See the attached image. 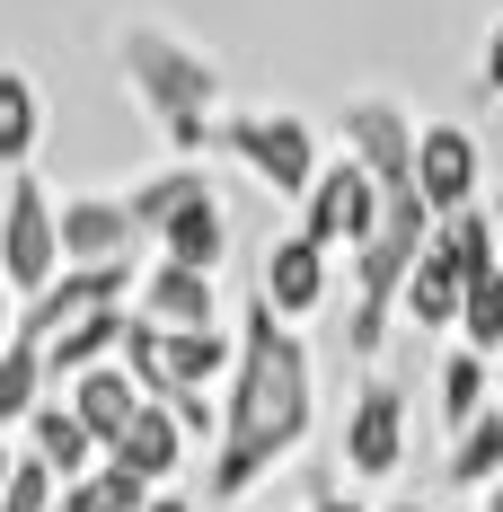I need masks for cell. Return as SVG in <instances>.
<instances>
[{"instance_id":"obj_1","label":"cell","mask_w":503,"mask_h":512,"mask_svg":"<svg viewBox=\"0 0 503 512\" xmlns=\"http://www.w3.org/2000/svg\"><path fill=\"white\" fill-rule=\"evenodd\" d=\"M309 424H318V362H309L301 327L274 318V309L248 292V309H239V371H230V389H221V442H212L203 495H212V504L256 495L283 460H301Z\"/></svg>"},{"instance_id":"obj_2","label":"cell","mask_w":503,"mask_h":512,"mask_svg":"<svg viewBox=\"0 0 503 512\" xmlns=\"http://www.w3.org/2000/svg\"><path fill=\"white\" fill-rule=\"evenodd\" d=\"M106 62H115L124 98L159 124L168 159L221 151V115H230V98H221V62H212L195 36H177L168 18H124V27L106 36Z\"/></svg>"},{"instance_id":"obj_3","label":"cell","mask_w":503,"mask_h":512,"mask_svg":"<svg viewBox=\"0 0 503 512\" xmlns=\"http://www.w3.org/2000/svg\"><path fill=\"white\" fill-rule=\"evenodd\" d=\"M221 151L239 159L274 204H309V186L327 177L318 124H309L301 106H230V115H221Z\"/></svg>"},{"instance_id":"obj_4","label":"cell","mask_w":503,"mask_h":512,"mask_svg":"<svg viewBox=\"0 0 503 512\" xmlns=\"http://www.w3.org/2000/svg\"><path fill=\"white\" fill-rule=\"evenodd\" d=\"M62 274H71L62 265V204L45 195V177L27 168V177H9V204H0V283L18 301H36Z\"/></svg>"},{"instance_id":"obj_5","label":"cell","mask_w":503,"mask_h":512,"mask_svg":"<svg viewBox=\"0 0 503 512\" xmlns=\"http://www.w3.org/2000/svg\"><path fill=\"white\" fill-rule=\"evenodd\" d=\"M380 221H389V195H380V177L362 168V159H327V177L309 186V204H301V230L318 239L327 256H362L371 239H380Z\"/></svg>"},{"instance_id":"obj_6","label":"cell","mask_w":503,"mask_h":512,"mask_svg":"<svg viewBox=\"0 0 503 512\" xmlns=\"http://www.w3.org/2000/svg\"><path fill=\"white\" fill-rule=\"evenodd\" d=\"M336 142H345V159H362V168L380 177V195H415V142H424V124H415L389 89H362V98H345V115H336Z\"/></svg>"},{"instance_id":"obj_7","label":"cell","mask_w":503,"mask_h":512,"mask_svg":"<svg viewBox=\"0 0 503 512\" xmlns=\"http://www.w3.org/2000/svg\"><path fill=\"white\" fill-rule=\"evenodd\" d=\"M256 301L274 309V318H292V327L318 318V309L336 301V256L292 221L283 239H265V256H256Z\"/></svg>"},{"instance_id":"obj_8","label":"cell","mask_w":503,"mask_h":512,"mask_svg":"<svg viewBox=\"0 0 503 512\" xmlns=\"http://www.w3.org/2000/svg\"><path fill=\"white\" fill-rule=\"evenodd\" d=\"M406 468V389L398 380H362L345 407V477H362V486H389Z\"/></svg>"},{"instance_id":"obj_9","label":"cell","mask_w":503,"mask_h":512,"mask_svg":"<svg viewBox=\"0 0 503 512\" xmlns=\"http://www.w3.org/2000/svg\"><path fill=\"white\" fill-rule=\"evenodd\" d=\"M415 195L433 204V221L486 204V142L468 124H424V142H415Z\"/></svg>"},{"instance_id":"obj_10","label":"cell","mask_w":503,"mask_h":512,"mask_svg":"<svg viewBox=\"0 0 503 512\" xmlns=\"http://www.w3.org/2000/svg\"><path fill=\"white\" fill-rule=\"evenodd\" d=\"M133 248L151 239L124 195H62V265H133Z\"/></svg>"},{"instance_id":"obj_11","label":"cell","mask_w":503,"mask_h":512,"mask_svg":"<svg viewBox=\"0 0 503 512\" xmlns=\"http://www.w3.org/2000/svg\"><path fill=\"white\" fill-rule=\"evenodd\" d=\"M133 309L151 318V327H230L221 318V274H195V265H168V256H151L142 265V292H133Z\"/></svg>"},{"instance_id":"obj_12","label":"cell","mask_w":503,"mask_h":512,"mask_svg":"<svg viewBox=\"0 0 503 512\" xmlns=\"http://www.w3.org/2000/svg\"><path fill=\"white\" fill-rule=\"evenodd\" d=\"M27 451H36V460L62 477V486H80V477H98V468H106V442L80 424V415H71V398H62V389H53L45 407L27 415Z\"/></svg>"},{"instance_id":"obj_13","label":"cell","mask_w":503,"mask_h":512,"mask_svg":"<svg viewBox=\"0 0 503 512\" xmlns=\"http://www.w3.org/2000/svg\"><path fill=\"white\" fill-rule=\"evenodd\" d=\"M459 309H468V274H459L451 256H442V239H433V248L415 256V274H406L398 318L415 336H459Z\"/></svg>"},{"instance_id":"obj_14","label":"cell","mask_w":503,"mask_h":512,"mask_svg":"<svg viewBox=\"0 0 503 512\" xmlns=\"http://www.w3.org/2000/svg\"><path fill=\"white\" fill-rule=\"evenodd\" d=\"M62 398H71V415H80V424L98 433L106 451H115V442L133 433V415L151 407V398H142V380H133L124 362H98V371H80V380H71Z\"/></svg>"},{"instance_id":"obj_15","label":"cell","mask_w":503,"mask_h":512,"mask_svg":"<svg viewBox=\"0 0 503 512\" xmlns=\"http://www.w3.org/2000/svg\"><path fill=\"white\" fill-rule=\"evenodd\" d=\"M186 451H195V442H186V424H177V407H159V398H151V407L133 415V433H124V442H115L106 460H115V468H133L142 486H168V477L186 468Z\"/></svg>"},{"instance_id":"obj_16","label":"cell","mask_w":503,"mask_h":512,"mask_svg":"<svg viewBox=\"0 0 503 512\" xmlns=\"http://www.w3.org/2000/svg\"><path fill=\"white\" fill-rule=\"evenodd\" d=\"M151 256H168V265H195V274H221V265H230V204H221V186H212V195H195V204L177 212V221L159 230Z\"/></svg>"},{"instance_id":"obj_17","label":"cell","mask_w":503,"mask_h":512,"mask_svg":"<svg viewBox=\"0 0 503 512\" xmlns=\"http://www.w3.org/2000/svg\"><path fill=\"white\" fill-rule=\"evenodd\" d=\"M45 151V89L0 62V177H27Z\"/></svg>"},{"instance_id":"obj_18","label":"cell","mask_w":503,"mask_h":512,"mask_svg":"<svg viewBox=\"0 0 503 512\" xmlns=\"http://www.w3.org/2000/svg\"><path fill=\"white\" fill-rule=\"evenodd\" d=\"M195 195H212V177H203V159H159L151 177H133V195H124V204H133V221H142V239L159 248V230H168L177 212L195 204Z\"/></svg>"},{"instance_id":"obj_19","label":"cell","mask_w":503,"mask_h":512,"mask_svg":"<svg viewBox=\"0 0 503 512\" xmlns=\"http://www.w3.org/2000/svg\"><path fill=\"white\" fill-rule=\"evenodd\" d=\"M230 371H239V327H168V380H177V398L186 389H230Z\"/></svg>"},{"instance_id":"obj_20","label":"cell","mask_w":503,"mask_h":512,"mask_svg":"<svg viewBox=\"0 0 503 512\" xmlns=\"http://www.w3.org/2000/svg\"><path fill=\"white\" fill-rule=\"evenodd\" d=\"M124 327H133V309H98V318L62 327V336L45 345L53 389H71V380H80V371H98V362H124Z\"/></svg>"},{"instance_id":"obj_21","label":"cell","mask_w":503,"mask_h":512,"mask_svg":"<svg viewBox=\"0 0 503 512\" xmlns=\"http://www.w3.org/2000/svg\"><path fill=\"white\" fill-rule=\"evenodd\" d=\"M442 477H451L459 495H495V486H503V407H486L468 433H451V460H442Z\"/></svg>"},{"instance_id":"obj_22","label":"cell","mask_w":503,"mask_h":512,"mask_svg":"<svg viewBox=\"0 0 503 512\" xmlns=\"http://www.w3.org/2000/svg\"><path fill=\"white\" fill-rule=\"evenodd\" d=\"M433 239H442V256H451V265H459V274H468V283H486V274H503L495 204H468V212H451V221H442Z\"/></svg>"},{"instance_id":"obj_23","label":"cell","mask_w":503,"mask_h":512,"mask_svg":"<svg viewBox=\"0 0 503 512\" xmlns=\"http://www.w3.org/2000/svg\"><path fill=\"white\" fill-rule=\"evenodd\" d=\"M45 398H53V362H45V345L18 336V345L0 354V424H27Z\"/></svg>"},{"instance_id":"obj_24","label":"cell","mask_w":503,"mask_h":512,"mask_svg":"<svg viewBox=\"0 0 503 512\" xmlns=\"http://www.w3.org/2000/svg\"><path fill=\"white\" fill-rule=\"evenodd\" d=\"M433 398H442V424H451V433H468L477 415L495 407V398H486V354L451 345V354H442V380H433Z\"/></svg>"},{"instance_id":"obj_25","label":"cell","mask_w":503,"mask_h":512,"mask_svg":"<svg viewBox=\"0 0 503 512\" xmlns=\"http://www.w3.org/2000/svg\"><path fill=\"white\" fill-rule=\"evenodd\" d=\"M159 486H142L133 468H115L106 460L98 477H80V486H62V512H151Z\"/></svg>"},{"instance_id":"obj_26","label":"cell","mask_w":503,"mask_h":512,"mask_svg":"<svg viewBox=\"0 0 503 512\" xmlns=\"http://www.w3.org/2000/svg\"><path fill=\"white\" fill-rule=\"evenodd\" d=\"M459 345L468 354H503V274H486V283H468V309H459Z\"/></svg>"},{"instance_id":"obj_27","label":"cell","mask_w":503,"mask_h":512,"mask_svg":"<svg viewBox=\"0 0 503 512\" xmlns=\"http://www.w3.org/2000/svg\"><path fill=\"white\" fill-rule=\"evenodd\" d=\"M0 512H62V477H53V468L36 460V451H18V477H9Z\"/></svg>"},{"instance_id":"obj_28","label":"cell","mask_w":503,"mask_h":512,"mask_svg":"<svg viewBox=\"0 0 503 512\" xmlns=\"http://www.w3.org/2000/svg\"><path fill=\"white\" fill-rule=\"evenodd\" d=\"M477 89H486V98L503 106V18L486 27V45H477Z\"/></svg>"},{"instance_id":"obj_29","label":"cell","mask_w":503,"mask_h":512,"mask_svg":"<svg viewBox=\"0 0 503 512\" xmlns=\"http://www.w3.org/2000/svg\"><path fill=\"white\" fill-rule=\"evenodd\" d=\"M301 512H371V504H362V495H345V486H318Z\"/></svg>"},{"instance_id":"obj_30","label":"cell","mask_w":503,"mask_h":512,"mask_svg":"<svg viewBox=\"0 0 503 512\" xmlns=\"http://www.w3.org/2000/svg\"><path fill=\"white\" fill-rule=\"evenodd\" d=\"M9 345H18V292L0 283V354H9Z\"/></svg>"},{"instance_id":"obj_31","label":"cell","mask_w":503,"mask_h":512,"mask_svg":"<svg viewBox=\"0 0 503 512\" xmlns=\"http://www.w3.org/2000/svg\"><path fill=\"white\" fill-rule=\"evenodd\" d=\"M151 512H203V504H195V495H177V486H159V495H151Z\"/></svg>"},{"instance_id":"obj_32","label":"cell","mask_w":503,"mask_h":512,"mask_svg":"<svg viewBox=\"0 0 503 512\" xmlns=\"http://www.w3.org/2000/svg\"><path fill=\"white\" fill-rule=\"evenodd\" d=\"M9 477H18V451H9V442H0V495H9Z\"/></svg>"},{"instance_id":"obj_33","label":"cell","mask_w":503,"mask_h":512,"mask_svg":"<svg viewBox=\"0 0 503 512\" xmlns=\"http://www.w3.org/2000/svg\"><path fill=\"white\" fill-rule=\"evenodd\" d=\"M477 512H503V486H495V495H477Z\"/></svg>"},{"instance_id":"obj_34","label":"cell","mask_w":503,"mask_h":512,"mask_svg":"<svg viewBox=\"0 0 503 512\" xmlns=\"http://www.w3.org/2000/svg\"><path fill=\"white\" fill-rule=\"evenodd\" d=\"M495 239H503V186H495Z\"/></svg>"},{"instance_id":"obj_35","label":"cell","mask_w":503,"mask_h":512,"mask_svg":"<svg viewBox=\"0 0 503 512\" xmlns=\"http://www.w3.org/2000/svg\"><path fill=\"white\" fill-rule=\"evenodd\" d=\"M380 512H433V504H380Z\"/></svg>"}]
</instances>
